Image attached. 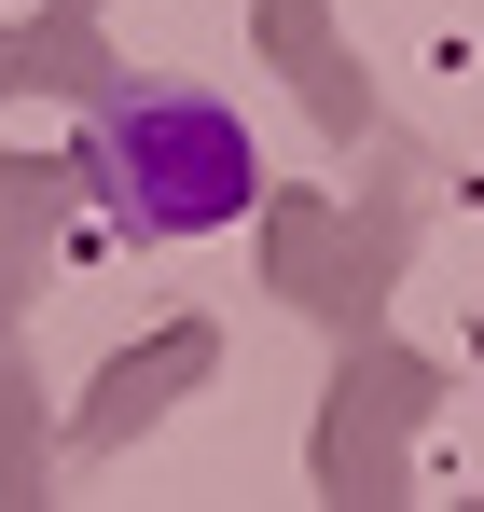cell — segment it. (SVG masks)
<instances>
[{
	"label": "cell",
	"instance_id": "obj_1",
	"mask_svg": "<svg viewBox=\"0 0 484 512\" xmlns=\"http://www.w3.org/2000/svg\"><path fill=\"white\" fill-rule=\"evenodd\" d=\"M83 194L111 236H222L263 208V139L208 84H111L83 111Z\"/></svg>",
	"mask_w": 484,
	"mask_h": 512
}]
</instances>
